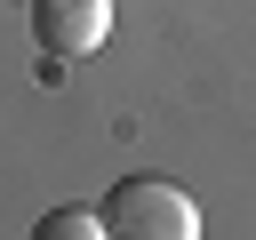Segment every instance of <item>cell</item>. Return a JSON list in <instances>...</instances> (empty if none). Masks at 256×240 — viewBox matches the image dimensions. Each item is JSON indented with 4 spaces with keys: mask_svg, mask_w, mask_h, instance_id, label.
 <instances>
[{
    "mask_svg": "<svg viewBox=\"0 0 256 240\" xmlns=\"http://www.w3.org/2000/svg\"><path fill=\"white\" fill-rule=\"evenodd\" d=\"M32 32L48 56H88L112 32V0H32Z\"/></svg>",
    "mask_w": 256,
    "mask_h": 240,
    "instance_id": "2",
    "label": "cell"
},
{
    "mask_svg": "<svg viewBox=\"0 0 256 240\" xmlns=\"http://www.w3.org/2000/svg\"><path fill=\"white\" fill-rule=\"evenodd\" d=\"M112 240H200V200L168 176H120L104 192Z\"/></svg>",
    "mask_w": 256,
    "mask_h": 240,
    "instance_id": "1",
    "label": "cell"
},
{
    "mask_svg": "<svg viewBox=\"0 0 256 240\" xmlns=\"http://www.w3.org/2000/svg\"><path fill=\"white\" fill-rule=\"evenodd\" d=\"M32 232H40V240H112L104 208H80V200H72V208H48V216H40Z\"/></svg>",
    "mask_w": 256,
    "mask_h": 240,
    "instance_id": "3",
    "label": "cell"
}]
</instances>
